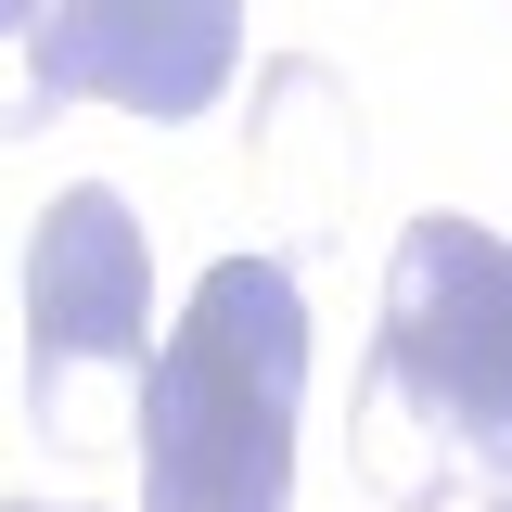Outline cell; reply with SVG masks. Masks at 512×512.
I'll list each match as a JSON object with an SVG mask.
<instances>
[{
  "mask_svg": "<svg viewBox=\"0 0 512 512\" xmlns=\"http://www.w3.org/2000/svg\"><path fill=\"white\" fill-rule=\"evenodd\" d=\"M308 410V295L282 256H218L180 333L141 359V487L154 512H282Z\"/></svg>",
  "mask_w": 512,
  "mask_h": 512,
  "instance_id": "1",
  "label": "cell"
},
{
  "mask_svg": "<svg viewBox=\"0 0 512 512\" xmlns=\"http://www.w3.org/2000/svg\"><path fill=\"white\" fill-rule=\"evenodd\" d=\"M372 423H423L474 474H512V244L474 218H410L384 269Z\"/></svg>",
  "mask_w": 512,
  "mask_h": 512,
  "instance_id": "2",
  "label": "cell"
},
{
  "mask_svg": "<svg viewBox=\"0 0 512 512\" xmlns=\"http://www.w3.org/2000/svg\"><path fill=\"white\" fill-rule=\"evenodd\" d=\"M141 320H154V256H141L128 192H52V218L26 231V410L52 448L90 436L103 372H141Z\"/></svg>",
  "mask_w": 512,
  "mask_h": 512,
  "instance_id": "3",
  "label": "cell"
},
{
  "mask_svg": "<svg viewBox=\"0 0 512 512\" xmlns=\"http://www.w3.org/2000/svg\"><path fill=\"white\" fill-rule=\"evenodd\" d=\"M244 52V0H39L26 116L52 103H128V116H205Z\"/></svg>",
  "mask_w": 512,
  "mask_h": 512,
  "instance_id": "4",
  "label": "cell"
},
{
  "mask_svg": "<svg viewBox=\"0 0 512 512\" xmlns=\"http://www.w3.org/2000/svg\"><path fill=\"white\" fill-rule=\"evenodd\" d=\"M13 26H39V0H0V39H13Z\"/></svg>",
  "mask_w": 512,
  "mask_h": 512,
  "instance_id": "5",
  "label": "cell"
},
{
  "mask_svg": "<svg viewBox=\"0 0 512 512\" xmlns=\"http://www.w3.org/2000/svg\"><path fill=\"white\" fill-rule=\"evenodd\" d=\"M0 512H52V500H0Z\"/></svg>",
  "mask_w": 512,
  "mask_h": 512,
  "instance_id": "6",
  "label": "cell"
}]
</instances>
